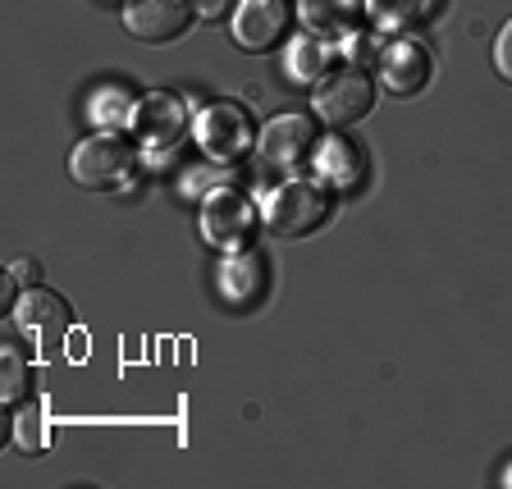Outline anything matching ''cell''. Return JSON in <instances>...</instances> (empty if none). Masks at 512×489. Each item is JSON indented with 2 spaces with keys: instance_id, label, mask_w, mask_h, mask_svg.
I'll list each match as a JSON object with an SVG mask.
<instances>
[{
  "instance_id": "19",
  "label": "cell",
  "mask_w": 512,
  "mask_h": 489,
  "mask_svg": "<svg viewBox=\"0 0 512 489\" xmlns=\"http://www.w3.org/2000/svg\"><path fill=\"white\" fill-rule=\"evenodd\" d=\"M494 69H499L503 83H512V19L499 28V37H494Z\"/></svg>"
},
{
  "instance_id": "20",
  "label": "cell",
  "mask_w": 512,
  "mask_h": 489,
  "mask_svg": "<svg viewBox=\"0 0 512 489\" xmlns=\"http://www.w3.org/2000/svg\"><path fill=\"white\" fill-rule=\"evenodd\" d=\"M10 275L19 279V284H28V288H37V284H42V266H37L32 256H19V261H14V266H10Z\"/></svg>"
},
{
  "instance_id": "15",
  "label": "cell",
  "mask_w": 512,
  "mask_h": 489,
  "mask_svg": "<svg viewBox=\"0 0 512 489\" xmlns=\"http://www.w3.org/2000/svg\"><path fill=\"white\" fill-rule=\"evenodd\" d=\"M320 174H325L334 188H352V183L366 174L362 147H357V142H343V138L325 142V151H320Z\"/></svg>"
},
{
  "instance_id": "18",
  "label": "cell",
  "mask_w": 512,
  "mask_h": 489,
  "mask_svg": "<svg viewBox=\"0 0 512 489\" xmlns=\"http://www.w3.org/2000/svg\"><path fill=\"white\" fill-rule=\"evenodd\" d=\"M14 444L23 448V453H42L46 448V421H42V412L32 407V412H23L19 421H14Z\"/></svg>"
},
{
  "instance_id": "21",
  "label": "cell",
  "mask_w": 512,
  "mask_h": 489,
  "mask_svg": "<svg viewBox=\"0 0 512 489\" xmlns=\"http://www.w3.org/2000/svg\"><path fill=\"white\" fill-rule=\"evenodd\" d=\"M503 485H512V467H508V471H503Z\"/></svg>"
},
{
  "instance_id": "6",
  "label": "cell",
  "mask_w": 512,
  "mask_h": 489,
  "mask_svg": "<svg viewBox=\"0 0 512 489\" xmlns=\"http://www.w3.org/2000/svg\"><path fill=\"white\" fill-rule=\"evenodd\" d=\"M320 147L316 119L311 115H279L261 128V160L270 170H298L302 160H311Z\"/></svg>"
},
{
  "instance_id": "9",
  "label": "cell",
  "mask_w": 512,
  "mask_h": 489,
  "mask_svg": "<svg viewBox=\"0 0 512 489\" xmlns=\"http://www.w3.org/2000/svg\"><path fill=\"white\" fill-rule=\"evenodd\" d=\"M435 78V60L421 42L412 37H398L394 46H384L380 55V83L389 87L394 96H421Z\"/></svg>"
},
{
  "instance_id": "16",
  "label": "cell",
  "mask_w": 512,
  "mask_h": 489,
  "mask_svg": "<svg viewBox=\"0 0 512 489\" xmlns=\"http://www.w3.org/2000/svg\"><path fill=\"white\" fill-rule=\"evenodd\" d=\"M371 10H375V23H380V28L412 32V28L435 19L439 0H371Z\"/></svg>"
},
{
  "instance_id": "10",
  "label": "cell",
  "mask_w": 512,
  "mask_h": 489,
  "mask_svg": "<svg viewBox=\"0 0 512 489\" xmlns=\"http://www.w3.org/2000/svg\"><path fill=\"white\" fill-rule=\"evenodd\" d=\"M133 128H138V138L147 147L165 151L183 138V128H188V110L174 92H151L142 101H133Z\"/></svg>"
},
{
  "instance_id": "8",
  "label": "cell",
  "mask_w": 512,
  "mask_h": 489,
  "mask_svg": "<svg viewBox=\"0 0 512 489\" xmlns=\"http://www.w3.org/2000/svg\"><path fill=\"white\" fill-rule=\"evenodd\" d=\"M293 28V5L288 0H243L234 14V42L243 51H270Z\"/></svg>"
},
{
  "instance_id": "2",
  "label": "cell",
  "mask_w": 512,
  "mask_h": 489,
  "mask_svg": "<svg viewBox=\"0 0 512 489\" xmlns=\"http://www.w3.org/2000/svg\"><path fill=\"white\" fill-rule=\"evenodd\" d=\"M334 211V197L325 183H311V179H293L284 188L270 192L266 202V229L279 238H307L316 229H325Z\"/></svg>"
},
{
  "instance_id": "1",
  "label": "cell",
  "mask_w": 512,
  "mask_h": 489,
  "mask_svg": "<svg viewBox=\"0 0 512 489\" xmlns=\"http://www.w3.org/2000/svg\"><path fill=\"white\" fill-rule=\"evenodd\" d=\"M69 174H74V183L87 192L128 188L133 174H138V147H128L119 133H96V138H87L74 147Z\"/></svg>"
},
{
  "instance_id": "12",
  "label": "cell",
  "mask_w": 512,
  "mask_h": 489,
  "mask_svg": "<svg viewBox=\"0 0 512 489\" xmlns=\"http://www.w3.org/2000/svg\"><path fill=\"white\" fill-rule=\"evenodd\" d=\"M366 0H298V19L307 32L316 37H330V42H343L357 32L362 23Z\"/></svg>"
},
{
  "instance_id": "4",
  "label": "cell",
  "mask_w": 512,
  "mask_h": 489,
  "mask_svg": "<svg viewBox=\"0 0 512 489\" xmlns=\"http://www.w3.org/2000/svg\"><path fill=\"white\" fill-rule=\"evenodd\" d=\"M14 325H19L32 343H42V348L51 352L69 339V330H74V311H69V302H64L60 293H51V288L37 284L14 302Z\"/></svg>"
},
{
  "instance_id": "13",
  "label": "cell",
  "mask_w": 512,
  "mask_h": 489,
  "mask_svg": "<svg viewBox=\"0 0 512 489\" xmlns=\"http://www.w3.org/2000/svg\"><path fill=\"white\" fill-rule=\"evenodd\" d=\"M334 42L330 37H316V32H302L298 42L288 46V60H284V69H288V83H298V87H311V83H320V78L334 69Z\"/></svg>"
},
{
  "instance_id": "3",
  "label": "cell",
  "mask_w": 512,
  "mask_h": 489,
  "mask_svg": "<svg viewBox=\"0 0 512 489\" xmlns=\"http://www.w3.org/2000/svg\"><path fill=\"white\" fill-rule=\"evenodd\" d=\"M197 147L220 165H238L256 147V124L238 101H215L197 119Z\"/></svg>"
},
{
  "instance_id": "14",
  "label": "cell",
  "mask_w": 512,
  "mask_h": 489,
  "mask_svg": "<svg viewBox=\"0 0 512 489\" xmlns=\"http://www.w3.org/2000/svg\"><path fill=\"white\" fill-rule=\"evenodd\" d=\"M261 288H266V261H261V256H256V252L224 256V266H220V293H229L238 307H247V302L261 293Z\"/></svg>"
},
{
  "instance_id": "7",
  "label": "cell",
  "mask_w": 512,
  "mask_h": 489,
  "mask_svg": "<svg viewBox=\"0 0 512 489\" xmlns=\"http://www.w3.org/2000/svg\"><path fill=\"white\" fill-rule=\"evenodd\" d=\"M192 0H128L124 5V28L138 37V42L165 46L174 37H183L192 23Z\"/></svg>"
},
{
  "instance_id": "5",
  "label": "cell",
  "mask_w": 512,
  "mask_h": 489,
  "mask_svg": "<svg viewBox=\"0 0 512 489\" xmlns=\"http://www.w3.org/2000/svg\"><path fill=\"white\" fill-rule=\"evenodd\" d=\"M375 110V83L362 74V69H343L330 83L316 92V115L330 128H352L362 124Z\"/></svg>"
},
{
  "instance_id": "11",
  "label": "cell",
  "mask_w": 512,
  "mask_h": 489,
  "mask_svg": "<svg viewBox=\"0 0 512 489\" xmlns=\"http://www.w3.org/2000/svg\"><path fill=\"white\" fill-rule=\"evenodd\" d=\"M202 229L215 247H238L256 229V206L247 202L243 192L220 188V192H211V202L202 211Z\"/></svg>"
},
{
  "instance_id": "17",
  "label": "cell",
  "mask_w": 512,
  "mask_h": 489,
  "mask_svg": "<svg viewBox=\"0 0 512 489\" xmlns=\"http://www.w3.org/2000/svg\"><path fill=\"white\" fill-rule=\"evenodd\" d=\"M28 384H32L28 357H23L14 343H5V348H0V398L10 407H19L23 398H28Z\"/></svg>"
}]
</instances>
